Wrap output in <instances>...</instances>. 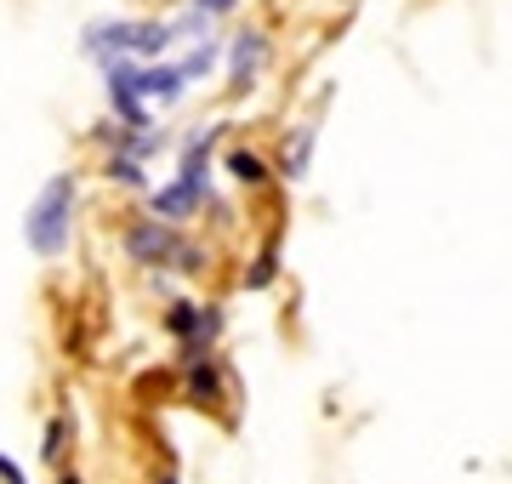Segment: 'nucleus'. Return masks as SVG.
I'll return each mask as SVG.
<instances>
[{
	"instance_id": "1",
	"label": "nucleus",
	"mask_w": 512,
	"mask_h": 484,
	"mask_svg": "<svg viewBox=\"0 0 512 484\" xmlns=\"http://www.w3.org/2000/svg\"><path fill=\"white\" fill-rule=\"evenodd\" d=\"M171 23H131V18H109L92 23L80 35V52L97 57V63H154V57L171 46Z\"/></svg>"
},
{
	"instance_id": "2",
	"label": "nucleus",
	"mask_w": 512,
	"mask_h": 484,
	"mask_svg": "<svg viewBox=\"0 0 512 484\" xmlns=\"http://www.w3.org/2000/svg\"><path fill=\"white\" fill-rule=\"evenodd\" d=\"M69 228H74V171H57L52 183L35 194L29 217H23V240L35 257H63L69 251Z\"/></svg>"
},
{
	"instance_id": "3",
	"label": "nucleus",
	"mask_w": 512,
	"mask_h": 484,
	"mask_svg": "<svg viewBox=\"0 0 512 484\" xmlns=\"http://www.w3.org/2000/svg\"><path fill=\"white\" fill-rule=\"evenodd\" d=\"M126 257L143 262V268H183V274H194L200 268V245H188L171 223L143 217V223L126 228Z\"/></svg>"
},
{
	"instance_id": "4",
	"label": "nucleus",
	"mask_w": 512,
	"mask_h": 484,
	"mask_svg": "<svg viewBox=\"0 0 512 484\" xmlns=\"http://www.w3.org/2000/svg\"><path fill=\"white\" fill-rule=\"evenodd\" d=\"M217 137H222V126H205V131H194V137L183 143V166H177V183L194 188V194H205V171H211V149H217Z\"/></svg>"
},
{
	"instance_id": "5",
	"label": "nucleus",
	"mask_w": 512,
	"mask_h": 484,
	"mask_svg": "<svg viewBox=\"0 0 512 484\" xmlns=\"http://www.w3.org/2000/svg\"><path fill=\"white\" fill-rule=\"evenodd\" d=\"M188 86H183V75H177V63H137V97L143 103H177Z\"/></svg>"
},
{
	"instance_id": "6",
	"label": "nucleus",
	"mask_w": 512,
	"mask_h": 484,
	"mask_svg": "<svg viewBox=\"0 0 512 484\" xmlns=\"http://www.w3.org/2000/svg\"><path fill=\"white\" fill-rule=\"evenodd\" d=\"M262 63H268V35H256L251 29V35H239L234 52H228V80H234V86H251Z\"/></svg>"
},
{
	"instance_id": "7",
	"label": "nucleus",
	"mask_w": 512,
	"mask_h": 484,
	"mask_svg": "<svg viewBox=\"0 0 512 484\" xmlns=\"http://www.w3.org/2000/svg\"><path fill=\"white\" fill-rule=\"evenodd\" d=\"M200 200H205V194H194V188H183V183H165V188H154V194H148V205H154V223H183V217H194V211H200Z\"/></svg>"
},
{
	"instance_id": "8",
	"label": "nucleus",
	"mask_w": 512,
	"mask_h": 484,
	"mask_svg": "<svg viewBox=\"0 0 512 484\" xmlns=\"http://www.w3.org/2000/svg\"><path fill=\"white\" fill-rule=\"evenodd\" d=\"M183 382H188V399H194V405H217L222 399V371H217V359L211 354L183 359Z\"/></svg>"
},
{
	"instance_id": "9",
	"label": "nucleus",
	"mask_w": 512,
	"mask_h": 484,
	"mask_svg": "<svg viewBox=\"0 0 512 484\" xmlns=\"http://www.w3.org/2000/svg\"><path fill=\"white\" fill-rule=\"evenodd\" d=\"M97 137H103V143H109L114 154H126V160H137V166H143V154H154V149H160V137H154V131H126V126H97Z\"/></svg>"
},
{
	"instance_id": "10",
	"label": "nucleus",
	"mask_w": 512,
	"mask_h": 484,
	"mask_svg": "<svg viewBox=\"0 0 512 484\" xmlns=\"http://www.w3.org/2000/svg\"><path fill=\"white\" fill-rule=\"evenodd\" d=\"M217 57H222V46H217V40H200V46H194V52H188L183 63H177V75H183V86H194V80H205V75H211V69H217Z\"/></svg>"
},
{
	"instance_id": "11",
	"label": "nucleus",
	"mask_w": 512,
	"mask_h": 484,
	"mask_svg": "<svg viewBox=\"0 0 512 484\" xmlns=\"http://www.w3.org/2000/svg\"><path fill=\"white\" fill-rule=\"evenodd\" d=\"M69 416H63V410H57V416H52V422H46V439H40V456H46V462H63V445H69Z\"/></svg>"
},
{
	"instance_id": "12",
	"label": "nucleus",
	"mask_w": 512,
	"mask_h": 484,
	"mask_svg": "<svg viewBox=\"0 0 512 484\" xmlns=\"http://www.w3.org/2000/svg\"><path fill=\"white\" fill-rule=\"evenodd\" d=\"M228 171H234V177H239V183H245V188H262V183H268V166H262V160H256L251 149L228 154Z\"/></svg>"
},
{
	"instance_id": "13",
	"label": "nucleus",
	"mask_w": 512,
	"mask_h": 484,
	"mask_svg": "<svg viewBox=\"0 0 512 484\" xmlns=\"http://www.w3.org/2000/svg\"><path fill=\"white\" fill-rule=\"evenodd\" d=\"M308 154H313V126L302 137H291V149H285V177H302L308 171Z\"/></svg>"
},
{
	"instance_id": "14",
	"label": "nucleus",
	"mask_w": 512,
	"mask_h": 484,
	"mask_svg": "<svg viewBox=\"0 0 512 484\" xmlns=\"http://www.w3.org/2000/svg\"><path fill=\"white\" fill-rule=\"evenodd\" d=\"M109 177H114V183H126V188H148L143 166H137V160H126V154H109Z\"/></svg>"
},
{
	"instance_id": "15",
	"label": "nucleus",
	"mask_w": 512,
	"mask_h": 484,
	"mask_svg": "<svg viewBox=\"0 0 512 484\" xmlns=\"http://www.w3.org/2000/svg\"><path fill=\"white\" fill-rule=\"evenodd\" d=\"M274 274H279V251L268 245V251L256 257V268L245 274V285H251V291H262V285H274Z\"/></svg>"
},
{
	"instance_id": "16",
	"label": "nucleus",
	"mask_w": 512,
	"mask_h": 484,
	"mask_svg": "<svg viewBox=\"0 0 512 484\" xmlns=\"http://www.w3.org/2000/svg\"><path fill=\"white\" fill-rule=\"evenodd\" d=\"M188 12H200V18H222V12H234V0H188Z\"/></svg>"
},
{
	"instance_id": "17",
	"label": "nucleus",
	"mask_w": 512,
	"mask_h": 484,
	"mask_svg": "<svg viewBox=\"0 0 512 484\" xmlns=\"http://www.w3.org/2000/svg\"><path fill=\"white\" fill-rule=\"evenodd\" d=\"M0 484H29V473H23V467L12 462L6 450H0Z\"/></svg>"
},
{
	"instance_id": "18",
	"label": "nucleus",
	"mask_w": 512,
	"mask_h": 484,
	"mask_svg": "<svg viewBox=\"0 0 512 484\" xmlns=\"http://www.w3.org/2000/svg\"><path fill=\"white\" fill-rule=\"evenodd\" d=\"M57 484H86V479H80V473H74V467H63V473H57Z\"/></svg>"
},
{
	"instance_id": "19",
	"label": "nucleus",
	"mask_w": 512,
	"mask_h": 484,
	"mask_svg": "<svg viewBox=\"0 0 512 484\" xmlns=\"http://www.w3.org/2000/svg\"><path fill=\"white\" fill-rule=\"evenodd\" d=\"M154 484H177V473H160V479H154Z\"/></svg>"
}]
</instances>
